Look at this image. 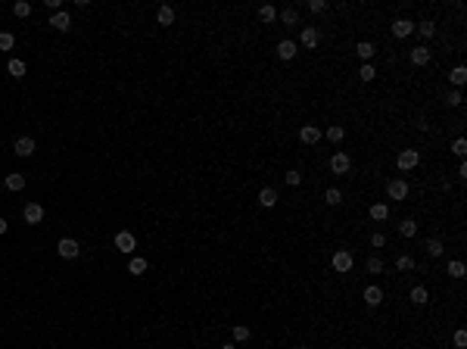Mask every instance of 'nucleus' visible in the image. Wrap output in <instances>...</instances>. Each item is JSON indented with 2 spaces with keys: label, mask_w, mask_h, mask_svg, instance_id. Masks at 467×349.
<instances>
[{
  "label": "nucleus",
  "mask_w": 467,
  "mask_h": 349,
  "mask_svg": "<svg viewBox=\"0 0 467 349\" xmlns=\"http://www.w3.org/2000/svg\"><path fill=\"white\" fill-rule=\"evenodd\" d=\"M452 153H455L458 159H464V153H467V140H464V138H458V140L452 143Z\"/></svg>",
  "instance_id": "33"
},
{
  "label": "nucleus",
  "mask_w": 467,
  "mask_h": 349,
  "mask_svg": "<svg viewBox=\"0 0 467 349\" xmlns=\"http://www.w3.org/2000/svg\"><path fill=\"white\" fill-rule=\"evenodd\" d=\"M427 300H430L427 287H414V290H411V302H414V305H423Z\"/></svg>",
  "instance_id": "24"
},
{
  "label": "nucleus",
  "mask_w": 467,
  "mask_h": 349,
  "mask_svg": "<svg viewBox=\"0 0 467 349\" xmlns=\"http://www.w3.org/2000/svg\"><path fill=\"white\" fill-rule=\"evenodd\" d=\"M259 19H262V22H274V19H277V10H274V6H271V3L259 6Z\"/></svg>",
  "instance_id": "23"
},
{
  "label": "nucleus",
  "mask_w": 467,
  "mask_h": 349,
  "mask_svg": "<svg viewBox=\"0 0 467 349\" xmlns=\"http://www.w3.org/2000/svg\"><path fill=\"white\" fill-rule=\"evenodd\" d=\"M156 19H159V25H172L175 22V6H159Z\"/></svg>",
  "instance_id": "17"
},
{
  "label": "nucleus",
  "mask_w": 467,
  "mask_h": 349,
  "mask_svg": "<svg viewBox=\"0 0 467 349\" xmlns=\"http://www.w3.org/2000/svg\"><path fill=\"white\" fill-rule=\"evenodd\" d=\"M364 302H368V305H380V302H383V290L374 287V284L364 287Z\"/></svg>",
  "instance_id": "14"
},
{
  "label": "nucleus",
  "mask_w": 467,
  "mask_h": 349,
  "mask_svg": "<svg viewBox=\"0 0 467 349\" xmlns=\"http://www.w3.org/2000/svg\"><path fill=\"white\" fill-rule=\"evenodd\" d=\"M13 44H16V38L10 31H0V50H13Z\"/></svg>",
  "instance_id": "34"
},
{
  "label": "nucleus",
  "mask_w": 467,
  "mask_h": 349,
  "mask_svg": "<svg viewBox=\"0 0 467 349\" xmlns=\"http://www.w3.org/2000/svg\"><path fill=\"white\" fill-rule=\"evenodd\" d=\"M386 197L389 200H405L408 197V184H405L402 178H393V181L386 184Z\"/></svg>",
  "instance_id": "4"
},
{
  "label": "nucleus",
  "mask_w": 467,
  "mask_h": 349,
  "mask_svg": "<svg viewBox=\"0 0 467 349\" xmlns=\"http://www.w3.org/2000/svg\"><path fill=\"white\" fill-rule=\"evenodd\" d=\"M13 13L19 16V19H28V16H31V3H28V0H19V3L13 6Z\"/></svg>",
  "instance_id": "28"
},
{
  "label": "nucleus",
  "mask_w": 467,
  "mask_h": 349,
  "mask_svg": "<svg viewBox=\"0 0 467 349\" xmlns=\"http://www.w3.org/2000/svg\"><path fill=\"white\" fill-rule=\"evenodd\" d=\"M399 234H402V237H414V234H418V221L405 218L402 225H399Z\"/></svg>",
  "instance_id": "22"
},
{
  "label": "nucleus",
  "mask_w": 467,
  "mask_h": 349,
  "mask_svg": "<svg viewBox=\"0 0 467 349\" xmlns=\"http://www.w3.org/2000/svg\"><path fill=\"white\" fill-rule=\"evenodd\" d=\"M374 75H377V69H374V66L368 63V66H361V72H358V78H361V81H374Z\"/></svg>",
  "instance_id": "37"
},
{
  "label": "nucleus",
  "mask_w": 467,
  "mask_h": 349,
  "mask_svg": "<svg viewBox=\"0 0 467 349\" xmlns=\"http://www.w3.org/2000/svg\"><path fill=\"white\" fill-rule=\"evenodd\" d=\"M299 140L302 143H318L321 140V128H315V125H302V128H299Z\"/></svg>",
  "instance_id": "8"
},
{
  "label": "nucleus",
  "mask_w": 467,
  "mask_h": 349,
  "mask_svg": "<svg viewBox=\"0 0 467 349\" xmlns=\"http://www.w3.org/2000/svg\"><path fill=\"white\" fill-rule=\"evenodd\" d=\"M6 228H10V225H6V221L0 218V234H6Z\"/></svg>",
  "instance_id": "46"
},
{
  "label": "nucleus",
  "mask_w": 467,
  "mask_h": 349,
  "mask_svg": "<svg viewBox=\"0 0 467 349\" xmlns=\"http://www.w3.org/2000/svg\"><path fill=\"white\" fill-rule=\"evenodd\" d=\"M234 340H237V343L249 340V327H246V325H237V327H234Z\"/></svg>",
  "instance_id": "36"
},
{
  "label": "nucleus",
  "mask_w": 467,
  "mask_h": 349,
  "mask_svg": "<svg viewBox=\"0 0 467 349\" xmlns=\"http://www.w3.org/2000/svg\"><path fill=\"white\" fill-rule=\"evenodd\" d=\"M355 53H358L361 59H374V44H371V41H361V44L355 47Z\"/></svg>",
  "instance_id": "27"
},
{
  "label": "nucleus",
  "mask_w": 467,
  "mask_h": 349,
  "mask_svg": "<svg viewBox=\"0 0 467 349\" xmlns=\"http://www.w3.org/2000/svg\"><path fill=\"white\" fill-rule=\"evenodd\" d=\"M423 250H427V256H433V259H439V256H443V243H439L436 237H433V240H427V243H423Z\"/></svg>",
  "instance_id": "21"
},
{
  "label": "nucleus",
  "mask_w": 467,
  "mask_h": 349,
  "mask_svg": "<svg viewBox=\"0 0 467 349\" xmlns=\"http://www.w3.org/2000/svg\"><path fill=\"white\" fill-rule=\"evenodd\" d=\"M327 138L336 143V140H343V138H346V131L339 128V125H330V128H327Z\"/></svg>",
  "instance_id": "35"
},
{
  "label": "nucleus",
  "mask_w": 467,
  "mask_h": 349,
  "mask_svg": "<svg viewBox=\"0 0 467 349\" xmlns=\"http://www.w3.org/2000/svg\"><path fill=\"white\" fill-rule=\"evenodd\" d=\"M324 203H327V206H339V203H343V193H339L336 187H330V190L324 193Z\"/></svg>",
  "instance_id": "29"
},
{
  "label": "nucleus",
  "mask_w": 467,
  "mask_h": 349,
  "mask_svg": "<svg viewBox=\"0 0 467 349\" xmlns=\"http://www.w3.org/2000/svg\"><path fill=\"white\" fill-rule=\"evenodd\" d=\"M0 165H3V159H0Z\"/></svg>",
  "instance_id": "49"
},
{
  "label": "nucleus",
  "mask_w": 467,
  "mask_h": 349,
  "mask_svg": "<svg viewBox=\"0 0 467 349\" xmlns=\"http://www.w3.org/2000/svg\"><path fill=\"white\" fill-rule=\"evenodd\" d=\"M418 163H421V153L418 150H402V153H399V168H402V172L414 168Z\"/></svg>",
  "instance_id": "6"
},
{
  "label": "nucleus",
  "mask_w": 467,
  "mask_h": 349,
  "mask_svg": "<svg viewBox=\"0 0 467 349\" xmlns=\"http://www.w3.org/2000/svg\"><path fill=\"white\" fill-rule=\"evenodd\" d=\"M368 271H371V275H380V271H383V262H380L377 256H371L368 259Z\"/></svg>",
  "instance_id": "38"
},
{
  "label": "nucleus",
  "mask_w": 467,
  "mask_h": 349,
  "mask_svg": "<svg viewBox=\"0 0 467 349\" xmlns=\"http://www.w3.org/2000/svg\"><path fill=\"white\" fill-rule=\"evenodd\" d=\"M280 22H284V25H299V13H296L293 6H290V10H284V13H280Z\"/></svg>",
  "instance_id": "30"
},
{
  "label": "nucleus",
  "mask_w": 467,
  "mask_h": 349,
  "mask_svg": "<svg viewBox=\"0 0 467 349\" xmlns=\"http://www.w3.org/2000/svg\"><path fill=\"white\" fill-rule=\"evenodd\" d=\"M411 63H414V66H427V63H430V50H427V47H414V50H411Z\"/></svg>",
  "instance_id": "15"
},
{
  "label": "nucleus",
  "mask_w": 467,
  "mask_h": 349,
  "mask_svg": "<svg viewBox=\"0 0 467 349\" xmlns=\"http://www.w3.org/2000/svg\"><path fill=\"white\" fill-rule=\"evenodd\" d=\"M464 271H467V268H464V262H461V259L448 262V275H452V278H464Z\"/></svg>",
  "instance_id": "31"
},
{
  "label": "nucleus",
  "mask_w": 467,
  "mask_h": 349,
  "mask_svg": "<svg viewBox=\"0 0 467 349\" xmlns=\"http://www.w3.org/2000/svg\"><path fill=\"white\" fill-rule=\"evenodd\" d=\"M59 3H63V0H44V6H47V10H59Z\"/></svg>",
  "instance_id": "45"
},
{
  "label": "nucleus",
  "mask_w": 467,
  "mask_h": 349,
  "mask_svg": "<svg viewBox=\"0 0 467 349\" xmlns=\"http://www.w3.org/2000/svg\"><path fill=\"white\" fill-rule=\"evenodd\" d=\"M411 31H414V22H408V19H396L393 22V35L396 38H408Z\"/></svg>",
  "instance_id": "11"
},
{
  "label": "nucleus",
  "mask_w": 467,
  "mask_h": 349,
  "mask_svg": "<svg viewBox=\"0 0 467 349\" xmlns=\"http://www.w3.org/2000/svg\"><path fill=\"white\" fill-rule=\"evenodd\" d=\"M371 243H374V246H383V243H386V237H383V234H374V237H371Z\"/></svg>",
  "instance_id": "44"
},
{
  "label": "nucleus",
  "mask_w": 467,
  "mask_h": 349,
  "mask_svg": "<svg viewBox=\"0 0 467 349\" xmlns=\"http://www.w3.org/2000/svg\"><path fill=\"white\" fill-rule=\"evenodd\" d=\"M448 78H452V84H458V88H461V84L467 81V69H464V66H455V69H452V75H448Z\"/></svg>",
  "instance_id": "26"
},
{
  "label": "nucleus",
  "mask_w": 467,
  "mask_h": 349,
  "mask_svg": "<svg viewBox=\"0 0 467 349\" xmlns=\"http://www.w3.org/2000/svg\"><path fill=\"white\" fill-rule=\"evenodd\" d=\"M22 218L28 221V225H41V221H44V206H41V203H25Z\"/></svg>",
  "instance_id": "2"
},
{
  "label": "nucleus",
  "mask_w": 467,
  "mask_h": 349,
  "mask_svg": "<svg viewBox=\"0 0 467 349\" xmlns=\"http://www.w3.org/2000/svg\"><path fill=\"white\" fill-rule=\"evenodd\" d=\"M330 172L346 175V172H349V156H346V153H336V156L330 159Z\"/></svg>",
  "instance_id": "10"
},
{
  "label": "nucleus",
  "mask_w": 467,
  "mask_h": 349,
  "mask_svg": "<svg viewBox=\"0 0 467 349\" xmlns=\"http://www.w3.org/2000/svg\"><path fill=\"white\" fill-rule=\"evenodd\" d=\"M299 41H302V47H318V44H321V31L315 28V25H305L302 35H299Z\"/></svg>",
  "instance_id": "7"
},
{
  "label": "nucleus",
  "mask_w": 467,
  "mask_h": 349,
  "mask_svg": "<svg viewBox=\"0 0 467 349\" xmlns=\"http://www.w3.org/2000/svg\"><path fill=\"white\" fill-rule=\"evenodd\" d=\"M296 349H305V346H296Z\"/></svg>",
  "instance_id": "48"
},
{
  "label": "nucleus",
  "mask_w": 467,
  "mask_h": 349,
  "mask_svg": "<svg viewBox=\"0 0 467 349\" xmlns=\"http://www.w3.org/2000/svg\"><path fill=\"white\" fill-rule=\"evenodd\" d=\"M396 265L402 268V271H411V268H414V259H411V256H399V259H396Z\"/></svg>",
  "instance_id": "39"
},
{
  "label": "nucleus",
  "mask_w": 467,
  "mask_h": 349,
  "mask_svg": "<svg viewBox=\"0 0 467 349\" xmlns=\"http://www.w3.org/2000/svg\"><path fill=\"white\" fill-rule=\"evenodd\" d=\"M22 187H25V175H19V172L6 175V190H22Z\"/></svg>",
  "instance_id": "19"
},
{
  "label": "nucleus",
  "mask_w": 467,
  "mask_h": 349,
  "mask_svg": "<svg viewBox=\"0 0 467 349\" xmlns=\"http://www.w3.org/2000/svg\"><path fill=\"white\" fill-rule=\"evenodd\" d=\"M299 181H302V175L296 172V168H293V172H287V184H290V187H296Z\"/></svg>",
  "instance_id": "41"
},
{
  "label": "nucleus",
  "mask_w": 467,
  "mask_h": 349,
  "mask_svg": "<svg viewBox=\"0 0 467 349\" xmlns=\"http://www.w3.org/2000/svg\"><path fill=\"white\" fill-rule=\"evenodd\" d=\"M222 349H234V346H222Z\"/></svg>",
  "instance_id": "47"
},
{
  "label": "nucleus",
  "mask_w": 467,
  "mask_h": 349,
  "mask_svg": "<svg viewBox=\"0 0 467 349\" xmlns=\"http://www.w3.org/2000/svg\"><path fill=\"white\" fill-rule=\"evenodd\" d=\"M134 246H137V240H134L131 231H118V234H115V250H122L125 256H128V253H134Z\"/></svg>",
  "instance_id": "5"
},
{
  "label": "nucleus",
  "mask_w": 467,
  "mask_h": 349,
  "mask_svg": "<svg viewBox=\"0 0 467 349\" xmlns=\"http://www.w3.org/2000/svg\"><path fill=\"white\" fill-rule=\"evenodd\" d=\"M259 203H262L265 209H271V206L277 203V190H271V187H265V190H259Z\"/></svg>",
  "instance_id": "16"
},
{
  "label": "nucleus",
  "mask_w": 467,
  "mask_h": 349,
  "mask_svg": "<svg viewBox=\"0 0 467 349\" xmlns=\"http://www.w3.org/2000/svg\"><path fill=\"white\" fill-rule=\"evenodd\" d=\"M6 72H10L13 78H22V75H25V63H22V59H10V63H6Z\"/></svg>",
  "instance_id": "18"
},
{
  "label": "nucleus",
  "mask_w": 467,
  "mask_h": 349,
  "mask_svg": "<svg viewBox=\"0 0 467 349\" xmlns=\"http://www.w3.org/2000/svg\"><path fill=\"white\" fill-rule=\"evenodd\" d=\"M296 50H299L296 41H280V44H277V56H280V59H293Z\"/></svg>",
  "instance_id": "12"
},
{
  "label": "nucleus",
  "mask_w": 467,
  "mask_h": 349,
  "mask_svg": "<svg viewBox=\"0 0 467 349\" xmlns=\"http://www.w3.org/2000/svg\"><path fill=\"white\" fill-rule=\"evenodd\" d=\"M50 25H53L56 31H69L72 28V16L69 13H53L50 16Z\"/></svg>",
  "instance_id": "9"
},
{
  "label": "nucleus",
  "mask_w": 467,
  "mask_h": 349,
  "mask_svg": "<svg viewBox=\"0 0 467 349\" xmlns=\"http://www.w3.org/2000/svg\"><path fill=\"white\" fill-rule=\"evenodd\" d=\"M13 150H16V156H31V153H35V140H31V138H19Z\"/></svg>",
  "instance_id": "13"
},
{
  "label": "nucleus",
  "mask_w": 467,
  "mask_h": 349,
  "mask_svg": "<svg viewBox=\"0 0 467 349\" xmlns=\"http://www.w3.org/2000/svg\"><path fill=\"white\" fill-rule=\"evenodd\" d=\"M461 103H464L461 91H452V93H448V106H461Z\"/></svg>",
  "instance_id": "40"
},
{
  "label": "nucleus",
  "mask_w": 467,
  "mask_h": 349,
  "mask_svg": "<svg viewBox=\"0 0 467 349\" xmlns=\"http://www.w3.org/2000/svg\"><path fill=\"white\" fill-rule=\"evenodd\" d=\"M455 346H458V349L467 346V334H464V330H458V334H455Z\"/></svg>",
  "instance_id": "43"
},
{
  "label": "nucleus",
  "mask_w": 467,
  "mask_h": 349,
  "mask_svg": "<svg viewBox=\"0 0 467 349\" xmlns=\"http://www.w3.org/2000/svg\"><path fill=\"white\" fill-rule=\"evenodd\" d=\"M128 271H131V275H143V271H147V259L134 256V259L128 262Z\"/></svg>",
  "instance_id": "25"
},
{
  "label": "nucleus",
  "mask_w": 467,
  "mask_h": 349,
  "mask_svg": "<svg viewBox=\"0 0 467 349\" xmlns=\"http://www.w3.org/2000/svg\"><path fill=\"white\" fill-rule=\"evenodd\" d=\"M309 10H311V13H324V10H327V3H324V0H311V3H309Z\"/></svg>",
  "instance_id": "42"
},
{
  "label": "nucleus",
  "mask_w": 467,
  "mask_h": 349,
  "mask_svg": "<svg viewBox=\"0 0 467 349\" xmlns=\"http://www.w3.org/2000/svg\"><path fill=\"white\" fill-rule=\"evenodd\" d=\"M56 253H59L63 259H78L81 246H78V240H72V237H63V240L56 243Z\"/></svg>",
  "instance_id": "1"
},
{
  "label": "nucleus",
  "mask_w": 467,
  "mask_h": 349,
  "mask_svg": "<svg viewBox=\"0 0 467 349\" xmlns=\"http://www.w3.org/2000/svg\"><path fill=\"white\" fill-rule=\"evenodd\" d=\"M414 28H418L423 38H433V35H436V25H433V22H421V25H414Z\"/></svg>",
  "instance_id": "32"
},
{
  "label": "nucleus",
  "mask_w": 467,
  "mask_h": 349,
  "mask_svg": "<svg viewBox=\"0 0 467 349\" xmlns=\"http://www.w3.org/2000/svg\"><path fill=\"white\" fill-rule=\"evenodd\" d=\"M386 215H389V206H386V203H374V206H371V218H374V221H383Z\"/></svg>",
  "instance_id": "20"
},
{
  "label": "nucleus",
  "mask_w": 467,
  "mask_h": 349,
  "mask_svg": "<svg viewBox=\"0 0 467 349\" xmlns=\"http://www.w3.org/2000/svg\"><path fill=\"white\" fill-rule=\"evenodd\" d=\"M330 265H334V271H339V275H346V271H352V253H346V250L334 253V259H330Z\"/></svg>",
  "instance_id": "3"
}]
</instances>
